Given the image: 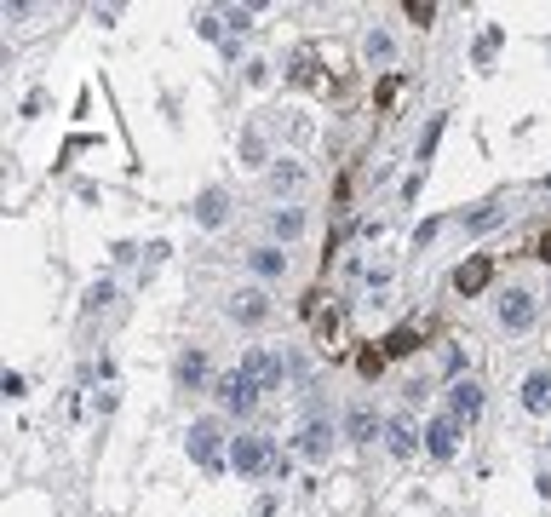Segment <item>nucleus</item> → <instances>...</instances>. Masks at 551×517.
<instances>
[{
  "label": "nucleus",
  "mask_w": 551,
  "mask_h": 517,
  "mask_svg": "<svg viewBox=\"0 0 551 517\" xmlns=\"http://www.w3.org/2000/svg\"><path fill=\"white\" fill-rule=\"evenodd\" d=\"M218 402H224L230 414H248L253 402H259V386H253V379L236 368V374H224V379H218Z\"/></svg>",
  "instance_id": "7ed1b4c3"
},
{
  "label": "nucleus",
  "mask_w": 551,
  "mask_h": 517,
  "mask_svg": "<svg viewBox=\"0 0 551 517\" xmlns=\"http://www.w3.org/2000/svg\"><path fill=\"white\" fill-rule=\"evenodd\" d=\"M454 442H460V420H454V414H437V420L425 426V449H431L437 460H448V454H454Z\"/></svg>",
  "instance_id": "0eeeda50"
},
{
  "label": "nucleus",
  "mask_w": 551,
  "mask_h": 517,
  "mask_svg": "<svg viewBox=\"0 0 551 517\" xmlns=\"http://www.w3.org/2000/svg\"><path fill=\"white\" fill-rule=\"evenodd\" d=\"M327 442H334V426L311 420V426H304V437H299V449H304V454H311V460H316V454H327Z\"/></svg>",
  "instance_id": "ddd939ff"
},
{
  "label": "nucleus",
  "mask_w": 551,
  "mask_h": 517,
  "mask_svg": "<svg viewBox=\"0 0 551 517\" xmlns=\"http://www.w3.org/2000/svg\"><path fill=\"white\" fill-rule=\"evenodd\" d=\"M195 219H201L207 230L224 225V190H201V195H195Z\"/></svg>",
  "instance_id": "9b49d317"
},
{
  "label": "nucleus",
  "mask_w": 551,
  "mask_h": 517,
  "mask_svg": "<svg viewBox=\"0 0 551 517\" xmlns=\"http://www.w3.org/2000/svg\"><path fill=\"white\" fill-rule=\"evenodd\" d=\"M241 374H248V379H253V386H259V391H271L276 379H281V362H276L271 351H264V345H253V351L241 356Z\"/></svg>",
  "instance_id": "39448f33"
},
{
  "label": "nucleus",
  "mask_w": 551,
  "mask_h": 517,
  "mask_svg": "<svg viewBox=\"0 0 551 517\" xmlns=\"http://www.w3.org/2000/svg\"><path fill=\"white\" fill-rule=\"evenodd\" d=\"M241 155H248V162H259V155H264V144H259V132H241Z\"/></svg>",
  "instance_id": "4be33fe9"
},
{
  "label": "nucleus",
  "mask_w": 551,
  "mask_h": 517,
  "mask_svg": "<svg viewBox=\"0 0 551 517\" xmlns=\"http://www.w3.org/2000/svg\"><path fill=\"white\" fill-rule=\"evenodd\" d=\"M299 230H304V213H299V207L276 213V236H299Z\"/></svg>",
  "instance_id": "a211bd4d"
},
{
  "label": "nucleus",
  "mask_w": 551,
  "mask_h": 517,
  "mask_svg": "<svg viewBox=\"0 0 551 517\" xmlns=\"http://www.w3.org/2000/svg\"><path fill=\"white\" fill-rule=\"evenodd\" d=\"M385 442H390V454H413V426L408 420H390L385 426Z\"/></svg>",
  "instance_id": "dca6fc26"
},
{
  "label": "nucleus",
  "mask_w": 551,
  "mask_h": 517,
  "mask_svg": "<svg viewBox=\"0 0 551 517\" xmlns=\"http://www.w3.org/2000/svg\"><path fill=\"white\" fill-rule=\"evenodd\" d=\"M299 184V167H276V190H293Z\"/></svg>",
  "instance_id": "5701e85b"
},
{
  "label": "nucleus",
  "mask_w": 551,
  "mask_h": 517,
  "mask_svg": "<svg viewBox=\"0 0 551 517\" xmlns=\"http://www.w3.org/2000/svg\"><path fill=\"white\" fill-rule=\"evenodd\" d=\"M253 270H259V276H281V270H287V253L259 248V253H253Z\"/></svg>",
  "instance_id": "f3484780"
},
{
  "label": "nucleus",
  "mask_w": 551,
  "mask_h": 517,
  "mask_svg": "<svg viewBox=\"0 0 551 517\" xmlns=\"http://www.w3.org/2000/svg\"><path fill=\"white\" fill-rule=\"evenodd\" d=\"M230 311H236L241 322H264V316H271V299H264L259 288H241V293H236V305H230Z\"/></svg>",
  "instance_id": "9d476101"
},
{
  "label": "nucleus",
  "mask_w": 551,
  "mask_h": 517,
  "mask_svg": "<svg viewBox=\"0 0 551 517\" xmlns=\"http://www.w3.org/2000/svg\"><path fill=\"white\" fill-rule=\"evenodd\" d=\"M476 409H483V386H476V379H460V386L448 391V414H454V420H471Z\"/></svg>",
  "instance_id": "6e6552de"
},
{
  "label": "nucleus",
  "mask_w": 551,
  "mask_h": 517,
  "mask_svg": "<svg viewBox=\"0 0 551 517\" xmlns=\"http://www.w3.org/2000/svg\"><path fill=\"white\" fill-rule=\"evenodd\" d=\"M218 442H224V426H218V420H195L190 426V460L213 472V465H218Z\"/></svg>",
  "instance_id": "f03ea898"
},
{
  "label": "nucleus",
  "mask_w": 551,
  "mask_h": 517,
  "mask_svg": "<svg viewBox=\"0 0 551 517\" xmlns=\"http://www.w3.org/2000/svg\"><path fill=\"white\" fill-rule=\"evenodd\" d=\"M357 368H362V374H367V379H374V374H379V368H385V351H362V356H357Z\"/></svg>",
  "instance_id": "aec40b11"
},
{
  "label": "nucleus",
  "mask_w": 551,
  "mask_h": 517,
  "mask_svg": "<svg viewBox=\"0 0 551 517\" xmlns=\"http://www.w3.org/2000/svg\"><path fill=\"white\" fill-rule=\"evenodd\" d=\"M534 258H546V265H551V230H546L540 242H534Z\"/></svg>",
  "instance_id": "b1692460"
},
{
  "label": "nucleus",
  "mask_w": 551,
  "mask_h": 517,
  "mask_svg": "<svg viewBox=\"0 0 551 517\" xmlns=\"http://www.w3.org/2000/svg\"><path fill=\"white\" fill-rule=\"evenodd\" d=\"M230 460H236V472H241V477H259V472H271L276 449H271V437H236Z\"/></svg>",
  "instance_id": "f257e3e1"
},
{
  "label": "nucleus",
  "mask_w": 551,
  "mask_h": 517,
  "mask_svg": "<svg viewBox=\"0 0 551 517\" xmlns=\"http://www.w3.org/2000/svg\"><path fill=\"white\" fill-rule=\"evenodd\" d=\"M109 299H115V288H109V282H98V288L87 293V305H92V311H104V305H109Z\"/></svg>",
  "instance_id": "412c9836"
},
{
  "label": "nucleus",
  "mask_w": 551,
  "mask_h": 517,
  "mask_svg": "<svg viewBox=\"0 0 551 517\" xmlns=\"http://www.w3.org/2000/svg\"><path fill=\"white\" fill-rule=\"evenodd\" d=\"M488 276H494V258H488V253H471V258L454 270V293H465V299H471V293L488 288Z\"/></svg>",
  "instance_id": "20e7f679"
},
{
  "label": "nucleus",
  "mask_w": 551,
  "mask_h": 517,
  "mask_svg": "<svg viewBox=\"0 0 551 517\" xmlns=\"http://www.w3.org/2000/svg\"><path fill=\"white\" fill-rule=\"evenodd\" d=\"M402 12H408L413 23H431V18H437V6H431V0H408V6H402Z\"/></svg>",
  "instance_id": "6ab92c4d"
},
{
  "label": "nucleus",
  "mask_w": 551,
  "mask_h": 517,
  "mask_svg": "<svg viewBox=\"0 0 551 517\" xmlns=\"http://www.w3.org/2000/svg\"><path fill=\"white\" fill-rule=\"evenodd\" d=\"M523 409H529V414H546L551 409V374H546V368L523 379Z\"/></svg>",
  "instance_id": "1a4fd4ad"
},
{
  "label": "nucleus",
  "mask_w": 551,
  "mask_h": 517,
  "mask_svg": "<svg viewBox=\"0 0 551 517\" xmlns=\"http://www.w3.org/2000/svg\"><path fill=\"white\" fill-rule=\"evenodd\" d=\"M350 437L357 442H374V431H379V420H374V409H367V402H357V409H350Z\"/></svg>",
  "instance_id": "2eb2a0df"
},
{
  "label": "nucleus",
  "mask_w": 551,
  "mask_h": 517,
  "mask_svg": "<svg viewBox=\"0 0 551 517\" xmlns=\"http://www.w3.org/2000/svg\"><path fill=\"white\" fill-rule=\"evenodd\" d=\"M420 334H425V328H420V322H402V328H397V334H390V339H385V356H408V351H413V345H420Z\"/></svg>",
  "instance_id": "4468645a"
},
{
  "label": "nucleus",
  "mask_w": 551,
  "mask_h": 517,
  "mask_svg": "<svg viewBox=\"0 0 551 517\" xmlns=\"http://www.w3.org/2000/svg\"><path fill=\"white\" fill-rule=\"evenodd\" d=\"M201 379H207V356H201V351H184V356H178V386L195 391Z\"/></svg>",
  "instance_id": "f8f14e48"
},
{
  "label": "nucleus",
  "mask_w": 551,
  "mask_h": 517,
  "mask_svg": "<svg viewBox=\"0 0 551 517\" xmlns=\"http://www.w3.org/2000/svg\"><path fill=\"white\" fill-rule=\"evenodd\" d=\"M500 322L511 328V334H523V328L534 322V293H523V288H511L506 299H500Z\"/></svg>",
  "instance_id": "423d86ee"
}]
</instances>
